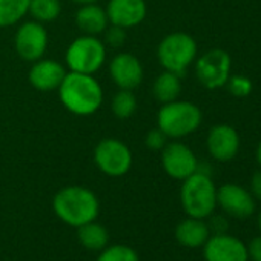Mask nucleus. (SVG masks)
<instances>
[{
    "label": "nucleus",
    "mask_w": 261,
    "mask_h": 261,
    "mask_svg": "<svg viewBox=\"0 0 261 261\" xmlns=\"http://www.w3.org/2000/svg\"><path fill=\"white\" fill-rule=\"evenodd\" d=\"M57 92L62 105L71 114L80 117L95 114L103 103L101 85L91 74H82L74 71L66 72Z\"/></svg>",
    "instance_id": "obj_1"
},
{
    "label": "nucleus",
    "mask_w": 261,
    "mask_h": 261,
    "mask_svg": "<svg viewBox=\"0 0 261 261\" xmlns=\"http://www.w3.org/2000/svg\"><path fill=\"white\" fill-rule=\"evenodd\" d=\"M54 214L72 227L97 220L100 203L97 195L85 186H65L53 198Z\"/></svg>",
    "instance_id": "obj_2"
},
{
    "label": "nucleus",
    "mask_w": 261,
    "mask_h": 261,
    "mask_svg": "<svg viewBox=\"0 0 261 261\" xmlns=\"http://www.w3.org/2000/svg\"><path fill=\"white\" fill-rule=\"evenodd\" d=\"M203 120L201 109L186 100H174L160 106L157 112V127L172 140H180L194 134Z\"/></svg>",
    "instance_id": "obj_3"
},
{
    "label": "nucleus",
    "mask_w": 261,
    "mask_h": 261,
    "mask_svg": "<svg viewBox=\"0 0 261 261\" xmlns=\"http://www.w3.org/2000/svg\"><path fill=\"white\" fill-rule=\"evenodd\" d=\"M180 203L188 217L206 220L217 209V186L211 175L197 171L180 188Z\"/></svg>",
    "instance_id": "obj_4"
},
{
    "label": "nucleus",
    "mask_w": 261,
    "mask_h": 261,
    "mask_svg": "<svg viewBox=\"0 0 261 261\" xmlns=\"http://www.w3.org/2000/svg\"><path fill=\"white\" fill-rule=\"evenodd\" d=\"M198 45L188 33H171L165 36L157 46V60L165 71L183 75L195 62Z\"/></svg>",
    "instance_id": "obj_5"
},
{
    "label": "nucleus",
    "mask_w": 261,
    "mask_h": 261,
    "mask_svg": "<svg viewBox=\"0 0 261 261\" xmlns=\"http://www.w3.org/2000/svg\"><path fill=\"white\" fill-rule=\"evenodd\" d=\"M106 62V45L98 36H80L72 40L65 54L69 71L94 75Z\"/></svg>",
    "instance_id": "obj_6"
},
{
    "label": "nucleus",
    "mask_w": 261,
    "mask_h": 261,
    "mask_svg": "<svg viewBox=\"0 0 261 261\" xmlns=\"http://www.w3.org/2000/svg\"><path fill=\"white\" fill-rule=\"evenodd\" d=\"M94 163L108 177H123L133 168V152L121 140L106 137L94 148Z\"/></svg>",
    "instance_id": "obj_7"
},
{
    "label": "nucleus",
    "mask_w": 261,
    "mask_h": 261,
    "mask_svg": "<svg viewBox=\"0 0 261 261\" xmlns=\"http://www.w3.org/2000/svg\"><path fill=\"white\" fill-rule=\"evenodd\" d=\"M195 75L198 82L209 91L220 89L226 86L230 69L232 59L221 48H212L195 59Z\"/></svg>",
    "instance_id": "obj_8"
},
{
    "label": "nucleus",
    "mask_w": 261,
    "mask_h": 261,
    "mask_svg": "<svg viewBox=\"0 0 261 261\" xmlns=\"http://www.w3.org/2000/svg\"><path fill=\"white\" fill-rule=\"evenodd\" d=\"M48 42H49L48 31L37 20L23 22L17 28L14 36V48L17 56L22 60L31 63L43 59L48 48Z\"/></svg>",
    "instance_id": "obj_9"
},
{
    "label": "nucleus",
    "mask_w": 261,
    "mask_h": 261,
    "mask_svg": "<svg viewBox=\"0 0 261 261\" xmlns=\"http://www.w3.org/2000/svg\"><path fill=\"white\" fill-rule=\"evenodd\" d=\"M160 152L162 168L166 172V175L174 180L183 181L192 174H195L198 169V159L194 154V151L178 140L166 143Z\"/></svg>",
    "instance_id": "obj_10"
},
{
    "label": "nucleus",
    "mask_w": 261,
    "mask_h": 261,
    "mask_svg": "<svg viewBox=\"0 0 261 261\" xmlns=\"http://www.w3.org/2000/svg\"><path fill=\"white\" fill-rule=\"evenodd\" d=\"M217 206H220L229 217L238 220L249 218L256 207L250 191L237 183H224L217 189Z\"/></svg>",
    "instance_id": "obj_11"
},
{
    "label": "nucleus",
    "mask_w": 261,
    "mask_h": 261,
    "mask_svg": "<svg viewBox=\"0 0 261 261\" xmlns=\"http://www.w3.org/2000/svg\"><path fill=\"white\" fill-rule=\"evenodd\" d=\"M204 261H249L247 244L230 233H214L203 244Z\"/></svg>",
    "instance_id": "obj_12"
},
{
    "label": "nucleus",
    "mask_w": 261,
    "mask_h": 261,
    "mask_svg": "<svg viewBox=\"0 0 261 261\" xmlns=\"http://www.w3.org/2000/svg\"><path fill=\"white\" fill-rule=\"evenodd\" d=\"M240 145L241 140L237 129L226 123L212 126L206 137V148L209 155L220 163L233 160L240 151Z\"/></svg>",
    "instance_id": "obj_13"
},
{
    "label": "nucleus",
    "mask_w": 261,
    "mask_h": 261,
    "mask_svg": "<svg viewBox=\"0 0 261 261\" xmlns=\"http://www.w3.org/2000/svg\"><path fill=\"white\" fill-rule=\"evenodd\" d=\"M143 65L130 53H118L109 62V77L118 89L134 91L143 82Z\"/></svg>",
    "instance_id": "obj_14"
},
{
    "label": "nucleus",
    "mask_w": 261,
    "mask_h": 261,
    "mask_svg": "<svg viewBox=\"0 0 261 261\" xmlns=\"http://www.w3.org/2000/svg\"><path fill=\"white\" fill-rule=\"evenodd\" d=\"M109 25L129 30L139 27L148 14L145 0H109L106 5Z\"/></svg>",
    "instance_id": "obj_15"
},
{
    "label": "nucleus",
    "mask_w": 261,
    "mask_h": 261,
    "mask_svg": "<svg viewBox=\"0 0 261 261\" xmlns=\"http://www.w3.org/2000/svg\"><path fill=\"white\" fill-rule=\"evenodd\" d=\"M66 75V68L54 59H40L33 63L28 80L31 86L40 92L57 91Z\"/></svg>",
    "instance_id": "obj_16"
},
{
    "label": "nucleus",
    "mask_w": 261,
    "mask_h": 261,
    "mask_svg": "<svg viewBox=\"0 0 261 261\" xmlns=\"http://www.w3.org/2000/svg\"><path fill=\"white\" fill-rule=\"evenodd\" d=\"M211 237L209 224L204 220L188 217L180 221L175 227V238L177 241L189 249L203 247V244Z\"/></svg>",
    "instance_id": "obj_17"
},
{
    "label": "nucleus",
    "mask_w": 261,
    "mask_h": 261,
    "mask_svg": "<svg viewBox=\"0 0 261 261\" xmlns=\"http://www.w3.org/2000/svg\"><path fill=\"white\" fill-rule=\"evenodd\" d=\"M75 25L86 36H98L109 27L106 10L97 4L80 5L75 13Z\"/></svg>",
    "instance_id": "obj_18"
},
{
    "label": "nucleus",
    "mask_w": 261,
    "mask_h": 261,
    "mask_svg": "<svg viewBox=\"0 0 261 261\" xmlns=\"http://www.w3.org/2000/svg\"><path fill=\"white\" fill-rule=\"evenodd\" d=\"M152 94L154 98L162 105L177 100L181 94V77L174 72L163 71L154 80Z\"/></svg>",
    "instance_id": "obj_19"
},
{
    "label": "nucleus",
    "mask_w": 261,
    "mask_h": 261,
    "mask_svg": "<svg viewBox=\"0 0 261 261\" xmlns=\"http://www.w3.org/2000/svg\"><path fill=\"white\" fill-rule=\"evenodd\" d=\"M77 235H79L80 244L88 250L100 252L101 249L108 246V241H109V233L106 227L95 223V220L77 227Z\"/></svg>",
    "instance_id": "obj_20"
},
{
    "label": "nucleus",
    "mask_w": 261,
    "mask_h": 261,
    "mask_svg": "<svg viewBox=\"0 0 261 261\" xmlns=\"http://www.w3.org/2000/svg\"><path fill=\"white\" fill-rule=\"evenodd\" d=\"M30 8V0H0V28H10L19 23Z\"/></svg>",
    "instance_id": "obj_21"
},
{
    "label": "nucleus",
    "mask_w": 261,
    "mask_h": 261,
    "mask_svg": "<svg viewBox=\"0 0 261 261\" xmlns=\"http://www.w3.org/2000/svg\"><path fill=\"white\" fill-rule=\"evenodd\" d=\"M28 13L40 23L56 20L62 13L60 0H30Z\"/></svg>",
    "instance_id": "obj_22"
},
{
    "label": "nucleus",
    "mask_w": 261,
    "mask_h": 261,
    "mask_svg": "<svg viewBox=\"0 0 261 261\" xmlns=\"http://www.w3.org/2000/svg\"><path fill=\"white\" fill-rule=\"evenodd\" d=\"M111 109H112V114L120 120H126L129 117H133L137 111V97L134 91L118 89V92L114 95L111 101Z\"/></svg>",
    "instance_id": "obj_23"
},
{
    "label": "nucleus",
    "mask_w": 261,
    "mask_h": 261,
    "mask_svg": "<svg viewBox=\"0 0 261 261\" xmlns=\"http://www.w3.org/2000/svg\"><path fill=\"white\" fill-rule=\"evenodd\" d=\"M97 261H140L139 253L126 244H112L100 250Z\"/></svg>",
    "instance_id": "obj_24"
},
{
    "label": "nucleus",
    "mask_w": 261,
    "mask_h": 261,
    "mask_svg": "<svg viewBox=\"0 0 261 261\" xmlns=\"http://www.w3.org/2000/svg\"><path fill=\"white\" fill-rule=\"evenodd\" d=\"M226 86H227L229 92L233 97H238V98L247 97L253 89L252 80L249 77H246V75H230Z\"/></svg>",
    "instance_id": "obj_25"
},
{
    "label": "nucleus",
    "mask_w": 261,
    "mask_h": 261,
    "mask_svg": "<svg viewBox=\"0 0 261 261\" xmlns=\"http://www.w3.org/2000/svg\"><path fill=\"white\" fill-rule=\"evenodd\" d=\"M124 42H126V30L114 25H109L105 30V42H103L105 45L118 49L124 45Z\"/></svg>",
    "instance_id": "obj_26"
},
{
    "label": "nucleus",
    "mask_w": 261,
    "mask_h": 261,
    "mask_svg": "<svg viewBox=\"0 0 261 261\" xmlns=\"http://www.w3.org/2000/svg\"><path fill=\"white\" fill-rule=\"evenodd\" d=\"M166 143H168V137L162 133L159 127L149 130V133L146 134V137H145V145L151 151H162Z\"/></svg>",
    "instance_id": "obj_27"
},
{
    "label": "nucleus",
    "mask_w": 261,
    "mask_h": 261,
    "mask_svg": "<svg viewBox=\"0 0 261 261\" xmlns=\"http://www.w3.org/2000/svg\"><path fill=\"white\" fill-rule=\"evenodd\" d=\"M247 252H249V259L261 261V235L250 240V243L247 244Z\"/></svg>",
    "instance_id": "obj_28"
},
{
    "label": "nucleus",
    "mask_w": 261,
    "mask_h": 261,
    "mask_svg": "<svg viewBox=\"0 0 261 261\" xmlns=\"http://www.w3.org/2000/svg\"><path fill=\"white\" fill-rule=\"evenodd\" d=\"M250 194L255 200L261 201V169L256 171L250 178Z\"/></svg>",
    "instance_id": "obj_29"
},
{
    "label": "nucleus",
    "mask_w": 261,
    "mask_h": 261,
    "mask_svg": "<svg viewBox=\"0 0 261 261\" xmlns=\"http://www.w3.org/2000/svg\"><path fill=\"white\" fill-rule=\"evenodd\" d=\"M209 229H215V233H223V232H226V229H227V221H226V218L221 217V215L214 217V220H212Z\"/></svg>",
    "instance_id": "obj_30"
},
{
    "label": "nucleus",
    "mask_w": 261,
    "mask_h": 261,
    "mask_svg": "<svg viewBox=\"0 0 261 261\" xmlns=\"http://www.w3.org/2000/svg\"><path fill=\"white\" fill-rule=\"evenodd\" d=\"M71 2H74L77 5H88V4H97L98 0H71Z\"/></svg>",
    "instance_id": "obj_31"
},
{
    "label": "nucleus",
    "mask_w": 261,
    "mask_h": 261,
    "mask_svg": "<svg viewBox=\"0 0 261 261\" xmlns=\"http://www.w3.org/2000/svg\"><path fill=\"white\" fill-rule=\"evenodd\" d=\"M255 157H256V162H258V165H259V168H261V140H259V143H258V146H256Z\"/></svg>",
    "instance_id": "obj_32"
},
{
    "label": "nucleus",
    "mask_w": 261,
    "mask_h": 261,
    "mask_svg": "<svg viewBox=\"0 0 261 261\" xmlns=\"http://www.w3.org/2000/svg\"><path fill=\"white\" fill-rule=\"evenodd\" d=\"M258 227H259V232H261V212L258 215Z\"/></svg>",
    "instance_id": "obj_33"
}]
</instances>
